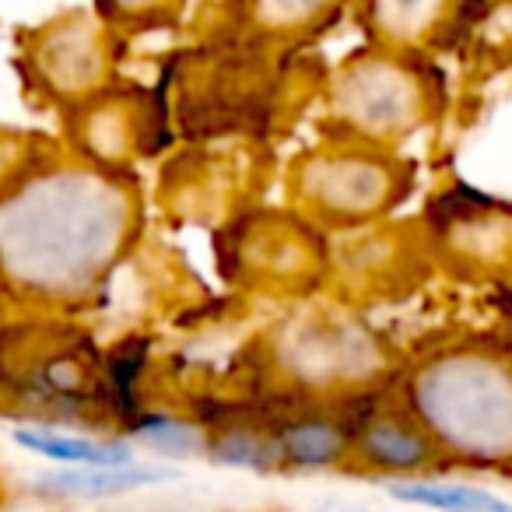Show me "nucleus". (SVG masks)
Here are the masks:
<instances>
[{"mask_svg":"<svg viewBox=\"0 0 512 512\" xmlns=\"http://www.w3.org/2000/svg\"><path fill=\"white\" fill-rule=\"evenodd\" d=\"M130 435L162 456H190L207 449L197 428L172 418V414H137L134 425H130Z\"/></svg>","mask_w":512,"mask_h":512,"instance_id":"obj_13","label":"nucleus"},{"mask_svg":"<svg viewBox=\"0 0 512 512\" xmlns=\"http://www.w3.org/2000/svg\"><path fill=\"white\" fill-rule=\"evenodd\" d=\"M207 449L225 467H246V470H260V474L281 467L278 442L264 439L260 432H249V428H235V432L218 435Z\"/></svg>","mask_w":512,"mask_h":512,"instance_id":"obj_14","label":"nucleus"},{"mask_svg":"<svg viewBox=\"0 0 512 512\" xmlns=\"http://www.w3.org/2000/svg\"><path fill=\"white\" fill-rule=\"evenodd\" d=\"M446 15L449 0H362L365 29L390 53L421 46L442 29Z\"/></svg>","mask_w":512,"mask_h":512,"instance_id":"obj_5","label":"nucleus"},{"mask_svg":"<svg viewBox=\"0 0 512 512\" xmlns=\"http://www.w3.org/2000/svg\"><path fill=\"white\" fill-rule=\"evenodd\" d=\"M428 95L397 53H362L330 78V116L351 137L386 148L421 127Z\"/></svg>","mask_w":512,"mask_h":512,"instance_id":"obj_3","label":"nucleus"},{"mask_svg":"<svg viewBox=\"0 0 512 512\" xmlns=\"http://www.w3.org/2000/svg\"><path fill=\"white\" fill-rule=\"evenodd\" d=\"M274 442H278L281 463H292V467H327L341 460V453L348 449V435L327 418L292 421L274 435Z\"/></svg>","mask_w":512,"mask_h":512,"instance_id":"obj_10","label":"nucleus"},{"mask_svg":"<svg viewBox=\"0 0 512 512\" xmlns=\"http://www.w3.org/2000/svg\"><path fill=\"white\" fill-rule=\"evenodd\" d=\"M29 67L46 95L64 102H85L109 81V39L99 22L71 15L50 22L29 36Z\"/></svg>","mask_w":512,"mask_h":512,"instance_id":"obj_4","label":"nucleus"},{"mask_svg":"<svg viewBox=\"0 0 512 512\" xmlns=\"http://www.w3.org/2000/svg\"><path fill=\"white\" fill-rule=\"evenodd\" d=\"M4 299H8V292H4V285H0V306H4Z\"/></svg>","mask_w":512,"mask_h":512,"instance_id":"obj_17","label":"nucleus"},{"mask_svg":"<svg viewBox=\"0 0 512 512\" xmlns=\"http://www.w3.org/2000/svg\"><path fill=\"white\" fill-rule=\"evenodd\" d=\"M404 172L386 148L351 137L309 151L292 172V193L302 211L327 225H362L397 204Z\"/></svg>","mask_w":512,"mask_h":512,"instance_id":"obj_2","label":"nucleus"},{"mask_svg":"<svg viewBox=\"0 0 512 512\" xmlns=\"http://www.w3.org/2000/svg\"><path fill=\"white\" fill-rule=\"evenodd\" d=\"M102 15L113 25H130V29H144L151 22H165L176 15L179 0H99Z\"/></svg>","mask_w":512,"mask_h":512,"instance_id":"obj_15","label":"nucleus"},{"mask_svg":"<svg viewBox=\"0 0 512 512\" xmlns=\"http://www.w3.org/2000/svg\"><path fill=\"white\" fill-rule=\"evenodd\" d=\"M11 439L29 453L71 463V467H127V463H134V453L123 442L85 439V435L53 432V428H15Z\"/></svg>","mask_w":512,"mask_h":512,"instance_id":"obj_8","label":"nucleus"},{"mask_svg":"<svg viewBox=\"0 0 512 512\" xmlns=\"http://www.w3.org/2000/svg\"><path fill=\"white\" fill-rule=\"evenodd\" d=\"M341 0H249V18L260 32L278 39L306 36L309 29L334 15Z\"/></svg>","mask_w":512,"mask_h":512,"instance_id":"obj_12","label":"nucleus"},{"mask_svg":"<svg viewBox=\"0 0 512 512\" xmlns=\"http://www.w3.org/2000/svg\"><path fill=\"white\" fill-rule=\"evenodd\" d=\"M169 477L172 470L141 467V463H127V467H81V470H64V474L43 477V488L50 495H64V498H109L134 488H148V484L158 481H169Z\"/></svg>","mask_w":512,"mask_h":512,"instance_id":"obj_9","label":"nucleus"},{"mask_svg":"<svg viewBox=\"0 0 512 512\" xmlns=\"http://www.w3.org/2000/svg\"><path fill=\"white\" fill-rule=\"evenodd\" d=\"M134 218V190L116 169L29 162L0 190V285L36 309L81 306L127 256Z\"/></svg>","mask_w":512,"mask_h":512,"instance_id":"obj_1","label":"nucleus"},{"mask_svg":"<svg viewBox=\"0 0 512 512\" xmlns=\"http://www.w3.org/2000/svg\"><path fill=\"white\" fill-rule=\"evenodd\" d=\"M29 141H15V137H4L0 134V190L18 176V172L29 165Z\"/></svg>","mask_w":512,"mask_h":512,"instance_id":"obj_16","label":"nucleus"},{"mask_svg":"<svg viewBox=\"0 0 512 512\" xmlns=\"http://www.w3.org/2000/svg\"><path fill=\"white\" fill-rule=\"evenodd\" d=\"M397 502L407 505H425V509L439 512H512L505 498L491 495L484 488H470V484H439V481H400L390 484Z\"/></svg>","mask_w":512,"mask_h":512,"instance_id":"obj_11","label":"nucleus"},{"mask_svg":"<svg viewBox=\"0 0 512 512\" xmlns=\"http://www.w3.org/2000/svg\"><path fill=\"white\" fill-rule=\"evenodd\" d=\"M78 134H81V155L85 162L120 169L123 158L134 151V116L130 106L116 99L92 95L78 106Z\"/></svg>","mask_w":512,"mask_h":512,"instance_id":"obj_6","label":"nucleus"},{"mask_svg":"<svg viewBox=\"0 0 512 512\" xmlns=\"http://www.w3.org/2000/svg\"><path fill=\"white\" fill-rule=\"evenodd\" d=\"M355 446L365 463L383 470H418L432 460V439L397 414H379L365 421L355 435Z\"/></svg>","mask_w":512,"mask_h":512,"instance_id":"obj_7","label":"nucleus"}]
</instances>
